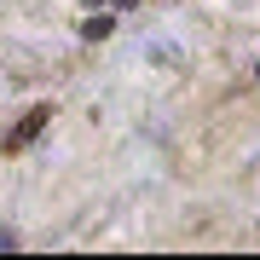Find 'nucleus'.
I'll use <instances>...</instances> for the list:
<instances>
[{"label":"nucleus","instance_id":"f257e3e1","mask_svg":"<svg viewBox=\"0 0 260 260\" xmlns=\"http://www.w3.org/2000/svg\"><path fill=\"white\" fill-rule=\"evenodd\" d=\"M47 121H52V110H47V104H41V110H29L18 127L6 133V150H12V156H18V150H29V145L41 139V127H47Z\"/></svg>","mask_w":260,"mask_h":260},{"label":"nucleus","instance_id":"f03ea898","mask_svg":"<svg viewBox=\"0 0 260 260\" xmlns=\"http://www.w3.org/2000/svg\"><path fill=\"white\" fill-rule=\"evenodd\" d=\"M110 29H116V18H104V12H99V18L81 23V41H110Z\"/></svg>","mask_w":260,"mask_h":260},{"label":"nucleus","instance_id":"7ed1b4c3","mask_svg":"<svg viewBox=\"0 0 260 260\" xmlns=\"http://www.w3.org/2000/svg\"><path fill=\"white\" fill-rule=\"evenodd\" d=\"M116 6H121V12H127V6H133V0H116Z\"/></svg>","mask_w":260,"mask_h":260}]
</instances>
